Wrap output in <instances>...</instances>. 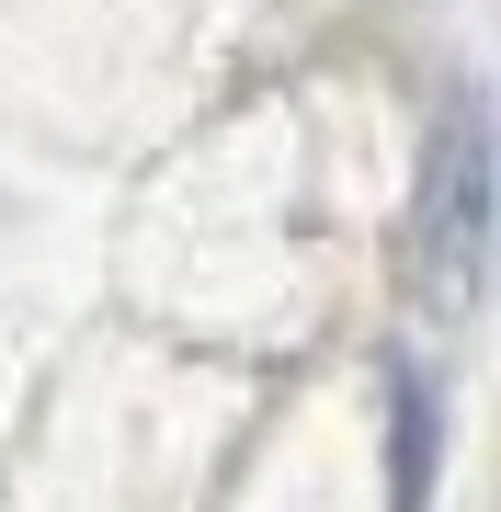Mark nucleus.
<instances>
[{"label":"nucleus","mask_w":501,"mask_h":512,"mask_svg":"<svg viewBox=\"0 0 501 512\" xmlns=\"http://www.w3.org/2000/svg\"><path fill=\"white\" fill-rule=\"evenodd\" d=\"M501 262V92L490 80H467L445 103V126L422 148V194H410V274L445 319L479 308Z\"/></svg>","instance_id":"f257e3e1"},{"label":"nucleus","mask_w":501,"mask_h":512,"mask_svg":"<svg viewBox=\"0 0 501 512\" xmlns=\"http://www.w3.org/2000/svg\"><path fill=\"white\" fill-rule=\"evenodd\" d=\"M422 478H433V410H422V387L399 376V512H422Z\"/></svg>","instance_id":"f03ea898"}]
</instances>
